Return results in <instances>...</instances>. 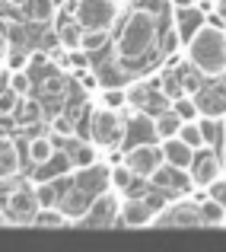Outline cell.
<instances>
[{"label":"cell","instance_id":"cell-1","mask_svg":"<svg viewBox=\"0 0 226 252\" xmlns=\"http://www.w3.org/2000/svg\"><path fill=\"white\" fill-rule=\"evenodd\" d=\"M156 38H159L156 13L147 10V6H134V10H128L121 29H118V38H115L118 64H131V61L147 58L150 48L156 45Z\"/></svg>","mask_w":226,"mask_h":252},{"label":"cell","instance_id":"cell-2","mask_svg":"<svg viewBox=\"0 0 226 252\" xmlns=\"http://www.w3.org/2000/svg\"><path fill=\"white\" fill-rule=\"evenodd\" d=\"M185 45H188V64L204 80H220L226 74V29L223 26H201Z\"/></svg>","mask_w":226,"mask_h":252},{"label":"cell","instance_id":"cell-3","mask_svg":"<svg viewBox=\"0 0 226 252\" xmlns=\"http://www.w3.org/2000/svg\"><path fill=\"white\" fill-rule=\"evenodd\" d=\"M121 16L118 0H74L70 3V19L80 29H112Z\"/></svg>","mask_w":226,"mask_h":252},{"label":"cell","instance_id":"cell-4","mask_svg":"<svg viewBox=\"0 0 226 252\" xmlns=\"http://www.w3.org/2000/svg\"><path fill=\"white\" fill-rule=\"evenodd\" d=\"M121 134H124V122L115 109L99 102L96 109L89 112V137L96 147H118L121 144Z\"/></svg>","mask_w":226,"mask_h":252},{"label":"cell","instance_id":"cell-5","mask_svg":"<svg viewBox=\"0 0 226 252\" xmlns=\"http://www.w3.org/2000/svg\"><path fill=\"white\" fill-rule=\"evenodd\" d=\"M118 208H121V198L115 191H102V195L89 198V208L77 217V227H118Z\"/></svg>","mask_w":226,"mask_h":252},{"label":"cell","instance_id":"cell-6","mask_svg":"<svg viewBox=\"0 0 226 252\" xmlns=\"http://www.w3.org/2000/svg\"><path fill=\"white\" fill-rule=\"evenodd\" d=\"M150 223H156V227H204V217L198 201H172L163 204Z\"/></svg>","mask_w":226,"mask_h":252},{"label":"cell","instance_id":"cell-7","mask_svg":"<svg viewBox=\"0 0 226 252\" xmlns=\"http://www.w3.org/2000/svg\"><path fill=\"white\" fill-rule=\"evenodd\" d=\"M121 163L134 172V176L147 179L150 172L163 163V150H159L156 141H143V144H134V147L121 150Z\"/></svg>","mask_w":226,"mask_h":252},{"label":"cell","instance_id":"cell-8","mask_svg":"<svg viewBox=\"0 0 226 252\" xmlns=\"http://www.w3.org/2000/svg\"><path fill=\"white\" fill-rule=\"evenodd\" d=\"M70 185L80 189L83 195L96 198L102 195V191L112 189V166H105V163H89V166H77V172L70 176Z\"/></svg>","mask_w":226,"mask_h":252},{"label":"cell","instance_id":"cell-9","mask_svg":"<svg viewBox=\"0 0 226 252\" xmlns=\"http://www.w3.org/2000/svg\"><path fill=\"white\" fill-rule=\"evenodd\" d=\"M6 214L13 217V223H32L38 214V201L35 191L29 185H16V189L6 195Z\"/></svg>","mask_w":226,"mask_h":252},{"label":"cell","instance_id":"cell-10","mask_svg":"<svg viewBox=\"0 0 226 252\" xmlns=\"http://www.w3.org/2000/svg\"><path fill=\"white\" fill-rule=\"evenodd\" d=\"M153 204L147 201V195L143 198H121V208H118V223L121 227H147V223L153 220Z\"/></svg>","mask_w":226,"mask_h":252},{"label":"cell","instance_id":"cell-11","mask_svg":"<svg viewBox=\"0 0 226 252\" xmlns=\"http://www.w3.org/2000/svg\"><path fill=\"white\" fill-rule=\"evenodd\" d=\"M185 169H178V166H172V163H159L156 169L147 176V182H150V189H159V191H169V189H175V191H188L191 189V182H188V176H182Z\"/></svg>","mask_w":226,"mask_h":252},{"label":"cell","instance_id":"cell-12","mask_svg":"<svg viewBox=\"0 0 226 252\" xmlns=\"http://www.w3.org/2000/svg\"><path fill=\"white\" fill-rule=\"evenodd\" d=\"M153 137H156L153 118L147 115V112H137V115L131 118L128 125H124V134H121V144H118V147H121V150H128V147H134V144L153 141Z\"/></svg>","mask_w":226,"mask_h":252},{"label":"cell","instance_id":"cell-13","mask_svg":"<svg viewBox=\"0 0 226 252\" xmlns=\"http://www.w3.org/2000/svg\"><path fill=\"white\" fill-rule=\"evenodd\" d=\"M23 172V154L10 134H0V182H13Z\"/></svg>","mask_w":226,"mask_h":252},{"label":"cell","instance_id":"cell-14","mask_svg":"<svg viewBox=\"0 0 226 252\" xmlns=\"http://www.w3.org/2000/svg\"><path fill=\"white\" fill-rule=\"evenodd\" d=\"M70 169H74V163H70L67 150L55 147V154L35 166V182H45V179H48V182H57L61 176H70Z\"/></svg>","mask_w":226,"mask_h":252},{"label":"cell","instance_id":"cell-15","mask_svg":"<svg viewBox=\"0 0 226 252\" xmlns=\"http://www.w3.org/2000/svg\"><path fill=\"white\" fill-rule=\"evenodd\" d=\"M159 150H163V160L172 163V166H178V169H188L191 163H195V147H188L178 134L175 137H163Z\"/></svg>","mask_w":226,"mask_h":252},{"label":"cell","instance_id":"cell-16","mask_svg":"<svg viewBox=\"0 0 226 252\" xmlns=\"http://www.w3.org/2000/svg\"><path fill=\"white\" fill-rule=\"evenodd\" d=\"M188 169H191V182L201 185V189H207V185L220 176V160H217V154H210V150L201 154V157L195 154V163H191Z\"/></svg>","mask_w":226,"mask_h":252},{"label":"cell","instance_id":"cell-17","mask_svg":"<svg viewBox=\"0 0 226 252\" xmlns=\"http://www.w3.org/2000/svg\"><path fill=\"white\" fill-rule=\"evenodd\" d=\"M201 26H204V6H195V3H191V6H178V13H175V32H178V38H182V45L188 42Z\"/></svg>","mask_w":226,"mask_h":252},{"label":"cell","instance_id":"cell-18","mask_svg":"<svg viewBox=\"0 0 226 252\" xmlns=\"http://www.w3.org/2000/svg\"><path fill=\"white\" fill-rule=\"evenodd\" d=\"M57 208L67 214V220H77V217L83 214L86 208H89V195H83L80 189H74V185H70L64 195H57Z\"/></svg>","mask_w":226,"mask_h":252},{"label":"cell","instance_id":"cell-19","mask_svg":"<svg viewBox=\"0 0 226 252\" xmlns=\"http://www.w3.org/2000/svg\"><path fill=\"white\" fill-rule=\"evenodd\" d=\"M67 157H70V163H74V169L77 166H89V163H96L99 160V150H96V144L92 141H74V137H67Z\"/></svg>","mask_w":226,"mask_h":252},{"label":"cell","instance_id":"cell-20","mask_svg":"<svg viewBox=\"0 0 226 252\" xmlns=\"http://www.w3.org/2000/svg\"><path fill=\"white\" fill-rule=\"evenodd\" d=\"M16 112H19V122L23 125H38L42 122V115H45V109H42V99H32L29 93L26 96H19V102H16Z\"/></svg>","mask_w":226,"mask_h":252},{"label":"cell","instance_id":"cell-21","mask_svg":"<svg viewBox=\"0 0 226 252\" xmlns=\"http://www.w3.org/2000/svg\"><path fill=\"white\" fill-rule=\"evenodd\" d=\"M51 154H55V141H51V137H45V134L32 137V141H29V147H26V157H29V163H32V166L45 163Z\"/></svg>","mask_w":226,"mask_h":252},{"label":"cell","instance_id":"cell-22","mask_svg":"<svg viewBox=\"0 0 226 252\" xmlns=\"http://www.w3.org/2000/svg\"><path fill=\"white\" fill-rule=\"evenodd\" d=\"M153 128H156V137H175L178 128H182V118H178L172 109H163V112H156V118H153Z\"/></svg>","mask_w":226,"mask_h":252},{"label":"cell","instance_id":"cell-23","mask_svg":"<svg viewBox=\"0 0 226 252\" xmlns=\"http://www.w3.org/2000/svg\"><path fill=\"white\" fill-rule=\"evenodd\" d=\"M112 38V29H83V35H80V48L86 51V55H92V51L105 48Z\"/></svg>","mask_w":226,"mask_h":252},{"label":"cell","instance_id":"cell-24","mask_svg":"<svg viewBox=\"0 0 226 252\" xmlns=\"http://www.w3.org/2000/svg\"><path fill=\"white\" fill-rule=\"evenodd\" d=\"M169 109L175 112V115L182 118V122H195V118H198V112H201V109H198V102H195L191 96H185V93L172 96V105H169Z\"/></svg>","mask_w":226,"mask_h":252},{"label":"cell","instance_id":"cell-25","mask_svg":"<svg viewBox=\"0 0 226 252\" xmlns=\"http://www.w3.org/2000/svg\"><path fill=\"white\" fill-rule=\"evenodd\" d=\"M32 223H35V227H67L70 220H67V214L55 204V208H38V214H35Z\"/></svg>","mask_w":226,"mask_h":252},{"label":"cell","instance_id":"cell-26","mask_svg":"<svg viewBox=\"0 0 226 252\" xmlns=\"http://www.w3.org/2000/svg\"><path fill=\"white\" fill-rule=\"evenodd\" d=\"M80 35H83V29L70 16L57 26V45H64V48H80Z\"/></svg>","mask_w":226,"mask_h":252},{"label":"cell","instance_id":"cell-27","mask_svg":"<svg viewBox=\"0 0 226 252\" xmlns=\"http://www.w3.org/2000/svg\"><path fill=\"white\" fill-rule=\"evenodd\" d=\"M32 191H35L38 208H55L57 195H61V191H57V182H48V179H45V182H35V185H32Z\"/></svg>","mask_w":226,"mask_h":252},{"label":"cell","instance_id":"cell-28","mask_svg":"<svg viewBox=\"0 0 226 252\" xmlns=\"http://www.w3.org/2000/svg\"><path fill=\"white\" fill-rule=\"evenodd\" d=\"M42 93H45V99H61L64 93H67V77L64 74H57V70H48V77L42 80Z\"/></svg>","mask_w":226,"mask_h":252},{"label":"cell","instance_id":"cell-29","mask_svg":"<svg viewBox=\"0 0 226 252\" xmlns=\"http://www.w3.org/2000/svg\"><path fill=\"white\" fill-rule=\"evenodd\" d=\"M6 86H10L16 96H26V93H32V77H29V67L26 70H10L6 74Z\"/></svg>","mask_w":226,"mask_h":252},{"label":"cell","instance_id":"cell-30","mask_svg":"<svg viewBox=\"0 0 226 252\" xmlns=\"http://www.w3.org/2000/svg\"><path fill=\"white\" fill-rule=\"evenodd\" d=\"M178 137H182L188 147H195V150H201L204 144V131H201V125H191V122H182V128H178Z\"/></svg>","mask_w":226,"mask_h":252},{"label":"cell","instance_id":"cell-31","mask_svg":"<svg viewBox=\"0 0 226 252\" xmlns=\"http://www.w3.org/2000/svg\"><path fill=\"white\" fill-rule=\"evenodd\" d=\"M102 105L121 112L124 105H128V93H124L121 86H102Z\"/></svg>","mask_w":226,"mask_h":252},{"label":"cell","instance_id":"cell-32","mask_svg":"<svg viewBox=\"0 0 226 252\" xmlns=\"http://www.w3.org/2000/svg\"><path fill=\"white\" fill-rule=\"evenodd\" d=\"M198 208H201V217H204V223H207V227H214V223H220L223 217H226V211L214 201V198H204V201H198Z\"/></svg>","mask_w":226,"mask_h":252},{"label":"cell","instance_id":"cell-33","mask_svg":"<svg viewBox=\"0 0 226 252\" xmlns=\"http://www.w3.org/2000/svg\"><path fill=\"white\" fill-rule=\"evenodd\" d=\"M3 64H6V70H26V67H29V51L6 48L3 51Z\"/></svg>","mask_w":226,"mask_h":252},{"label":"cell","instance_id":"cell-34","mask_svg":"<svg viewBox=\"0 0 226 252\" xmlns=\"http://www.w3.org/2000/svg\"><path fill=\"white\" fill-rule=\"evenodd\" d=\"M48 128H51V134H57V137H74V134H77V125L70 122V118L64 115V112H57V115L51 118Z\"/></svg>","mask_w":226,"mask_h":252},{"label":"cell","instance_id":"cell-35","mask_svg":"<svg viewBox=\"0 0 226 252\" xmlns=\"http://www.w3.org/2000/svg\"><path fill=\"white\" fill-rule=\"evenodd\" d=\"M131 179H134V172H131L124 163H118V166H112V189H118V191H124L131 185Z\"/></svg>","mask_w":226,"mask_h":252},{"label":"cell","instance_id":"cell-36","mask_svg":"<svg viewBox=\"0 0 226 252\" xmlns=\"http://www.w3.org/2000/svg\"><path fill=\"white\" fill-rule=\"evenodd\" d=\"M207 198H214V201L226 211V179H223V176H217L214 182L207 185Z\"/></svg>","mask_w":226,"mask_h":252},{"label":"cell","instance_id":"cell-37","mask_svg":"<svg viewBox=\"0 0 226 252\" xmlns=\"http://www.w3.org/2000/svg\"><path fill=\"white\" fill-rule=\"evenodd\" d=\"M51 16H55V3H51V0H35V3H32V19H35V23H48Z\"/></svg>","mask_w":226,"mask_h":252},{"label":"cell","instance_id":"cell-38","mask_svg":"<svg viewBox=\"0 0 226 252\" xmlns=\"http://www.w3.org/2000/svg\"><path fill=\"white\" fill-rule=\"evenodd\" d=\"M16 102H19V96L6 86V90L0 93V118H10L13 112H16Z\"/></svg>","mask_w":226,"mask_h":252},{"label":"cell","instance_id":"cell-39","mask_svg":"<svg viewBox=\"0 0 226 252\" xmlns=\"http://www.w3.org/2000/svg\"><path fill=\"white\" fill-rule=\"evenodd\" d=\"M178 45H182L178 32H175V29H169V32L163 35V42H159V48H163V55H175V51H178Z\"/></svg>","mask_w":226,"mask_h":252},{"label":"cell","instance_id":"cell-40","mask_svg":"<svg viewBox=\"0 0 226 252\" xmlns=\"http://www.w3.org/2000/svg\"><path fill=\"white\" fill-rule=\"evenodd\" d=\"M77 74H80V83H83V90H96V86H99V77H92L89 70H77Z\"/></svg>","mask_w":226,"mask_h":252},{"label":"cell","instance_id":"cell-41","mask_svg":"<svg viewBox=\"0 0 226 252\" xmlns=\"http://www.w3.org/2000/svg\"><path fill=\"white\" fill-rule=\"evenodd\" d=\"M10 48V42H6V26L0 23V58H3V51Z\"/></svg>","mask_w":226,"mask_h":252},{"label":"cell","instance_id":"cell-42","mask_svg":"<svg viewBox=\"0 0 226 252\" xmlns=\"http://www.w3.org/2000/svg\"><path fill=\"white\" fill-rule=\"evenodd\" d=\"M217 16H220L223 26H226V0H217Z\"/></svg>","mask_w":226,"mask_h":252},{"label":"cell","instance_id":"cell-43","mask_svg":"<svg viewBox=\"0 0 226 252\" xmlns=\"http://www.w3.org/2000/svg\"><path fill=\"white\" fill-rule=\"evenodd\" d=\"M0 227H16V223H13L10 214H3V211H0Z\"/></svg>","mask_w":226,"mask_h":252},{"label":"cell","instance_id":"cell-44","mask_svg":"<svg viewBox=\"0 0 226 252\" xmlns=\"http://www.w3.org/2000/svg\"><path fill=\"white\" fill-rule=\"evenodd\" d=\"M6 3H10V6H16V10H19V6H29V0H6Z\"/></svg>","mask_w":226,"mask_h":252},{"label":"cell","instance_id":"cell-45","mask_svg":"<svg viewBox=\"0 0 226 252\" xmlns=\"http://www.w3.org/2000/svg\"><path fill=\"white\" fill-rule=\"evenodd\" d=\"M172 3H175V6H191L195 0H172Z\"/></svg>","mask_w":226,"mask_h":252},{"label":"cell","instance_id":"cell-46","mask_svg":"<svg viewBox=\"0 0 226 252\" xmlns=\"http://www.w3.org/2000/svg\"><path fill=\"white\" fill-rule=\"evenodd\" d=\"M51 3H55V10H61V6L67 3V0H51Z\"/></svg>","mask_w":226,"mask_h":252},{"label":"cell","instance_id":"cell-47","mask_svg":"<svg viewBox=\"0 0 226 252\" xmlns=\"http://www.w3.org/2000/svg\"><path fill=\"white\" fill-rule=\"evenodd\" d=\"M6 74H10V70H3V67H0V83H3V80H6Z\"/></svg>","mask_w":226,"mask_h":252},{"label":"cell","instance_id":"cell-48","mask_svg":"<svg viewBox=\"0 0 226 252\" xmlns=\"http://www.w3.org/2000/svg\"><path fill=\"white\" fill-rule=\"evenodd\" d=\"M223 134H226V118H223Z\"/></svg>","mask_w":226,"mask_h":252}]
</instances>
